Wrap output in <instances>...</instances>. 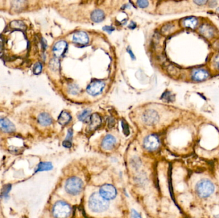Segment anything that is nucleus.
I'll return each instance as SVG.
<instances>
[{
  "label": "nucleus",
  "instance_id": "nucleus-1",
  "mask_svg": "<svg viewBox=\"0 0 219 218\" xmlns=\"http://www.w3.org/2000/svg\"><path fill=\"white\" fill-rule=\"evenodd\" d=\"M89 209L94 213H103L109 207V203L99 192H94L89 200Z\"/></svg>",
  "mask_w": 219,
  "mask_h": 218
},
{
  "label": "nucleus",
  "instance_id": "nucleus-2",
  "mask_svg": "<svg viewBox=\"0 0 219 218\" xmlns=\"http://www.w3.org/2000/svg\"><path fill=\"white\" fill-rule=\"evenodd\" d=\"M83 189V182L80 178L71 177L65 182V189L66 192L71 195H77Z\"/></svg>",
  "mask_w": 219,
  "mask_h": 218
},
{
  "label": "nucleus",
  "instance_id": "nucleus-3",
  "mask_svg": "<svg viewBox=\"0 0 219 218\" xmlns=\"http://www.w3.org/2000/svg\"><path fill=\"white\" fill-rule=\"evenodd\" d=\"M71 207L64 201H58L53 207V214L55 218H67L71 213Z\"/></svg>",
  "mask_w": 219,
  "mask_h": 218
},
{
  "label": "nucleus",
  "instance_id": "nucleus-4",
  "mask_svg": "<svg viewBox=\"0 0 219 218\" xmlns=\"http://www.w3.org/2000/svg\"><path fill=\"white\" fill-rule=\"evenodd\" d=\"M215 191V186L211 181L206 179L201 180L196 185V191L201 198H207L211 196Z\"/></svg>",
  "mask_w": 219,
  "mask_h": 218
},
{
  "label": "nucleus",
  "instance_id": "nucleus-5",
  "mask_svg": "<svg viewBox=\"0 0 219 218\" xmlns=\"http://www.w3.org/2000/svg\"><path fill=\"white\" fill-rule=\"evenodd\" d=\"M99 194L106 200H113L117 196V190L114 185L104 184L100 188Z\"/></svg>",
  "mask_w": 219,
  "mask_h": 218
},
{
  "label": "nucleus",
  "instance_id": "nucleus-6",
  "mask_svg": "<svg viewBox=\"0 0 219 218\" xmlns=\"http://www.w3.org/2000/svg\"><path fill=\"white\" fill-rule=\"evenodd\" d=\"M143 147L149 151L157 150L160 147V140L158 136L154 134L147 136L143 141Z\"/></svg>",
  "mask_w": 219,
  "mask_h": 218
},
{
  "label": "nucleus",
  "instance_id": "nucleus-7",
  "mask_svg": "<svg viewBox=\"0 0 219 218\" xmlns=\"http://www.w3.org/2000/svg\"><path fill=\"white\" fill-rule=\"evenodd\" d=\"M142 120L148 126H153L159 120V116L157 112L153 109H147L142 115Z\"/></svg>",
  "mask_w": 219,
  "mask_h": 218
},
{
  "label": "nucleus",
  "instance_id": "nucleus-8",
  "mask_svg": "<svg viewBox=\"0 0 219 218\" xmlns=\"http://www.w3.org/2000/svg\"><path fill=\"white\" fill-rule=\"evenodd\" d=\"M105 84L99 81H96L91 83L87 87V92L92 96H96L101 93L104 88Z\"/></svg>",
  "mask_w": 219,
  "mask_h": 218
},
{
  "label": "nucleus",
  "instance_id": "nucleus-9",
  "mask_svg": "<svg viewBox=\"0 0 219 218\" xmlns=\"http://www.w3.org/2000/svg\"><path fill=\"white\" fill-rule=\"evenodd\" d=\"M0 130L6 133H12L16 130V127L7 118L0 116Z\"/></svg>",
  "mask_w": 219,
  "mask_h": 218
},
{
  "label": "nucleus",
  "instance_id": "nucleus-10",
  "mask_svg": "<svg viewBox=\"0 0 219 218\" xmlns=\"http://www.w3.org/2000/svg\"><path fill=\"white\" fill-rule=\"evenodd\" d=\"M73 42L80 45H85L89 41V36L84 32H78L72 36Z\"/></svg>",
  "mask_w": 219,
  "mask_h": 218
},
{
  "label": "nucleus",
  "instance_id": "nucleus-11",
  "mask_svg": "<svg viewBox=\"0 0 219 218\" xmlns=\"http://www.w3.org/2000/svg\"><path fill=\"white\" fill-rule=\"evenodd\" d=\"M67 48V43L64 40H60L55 43L53 51L57 57H60L64 54Z\"/></svg>",
  "mask_w": 219,
  "mask_h": 218
},
{
  "label": "nucleus",
  "instance_id": "nucleus-12",
  "mask_svg": "<svg viewBox=\"0 0 219 218\" xmlns=\"http://www.w3.org/2000/svg\"><path fill=\"white\" fill-rule=\"evenodd\" d=\"M116 144V139L114 136L108 134L106 136L102 141V147L104 150L110 151L113 148Z\"/></svg>",
  "mask_w": 219,
  "mask_h": 218
},
{
  "label": "nucleus",
  "instance_id": "nucleus-13",
  "mask_svg": "<svg viewBox=\"0 0 219 218\" xmlns=\"http://www.w3.org/2000/svg\"><path fill=\"white\" fill-rule=\"evenodd\" d=\"M208 72L203 69H196L192 72V78L196 81H203L208 78Z\"/></svg>",
  "mask_w": 219,
  "mask_h": 218
},
{
  "label": "nucleus",
  "instance_id": "nucleus-14",
  "mask_svg": "<svg viewBox=\"0 0 219 218\" xmlns=\"http://www.w3.org/2000/svg\"><path fill=\"white\" fill-rule=\"evenodd\" d=\"M89 130H94L96 129L101 123V118L97 113H94L91 115L89 122Z\"/></svg>",
  "mask_w": 219,
  "mask_h": 218
},
{
  "label": "nucleus",
  "instance_id": "nucleus-15",
  "mask_svg": "<svg viewBox=\"0 0 219 218\" xmlns=\"http://www.w3.org/2000/svg\"><path fill=\"white\" fill-rule=\"evenodd\" d=\"M38 122L42 126H48L52 123L53 120L49 114L42 113L38 116Z\"/></svg>",
  "mask_w": 219,
  "mask_h": 218
},
{
  "label": "nucleus",
  "instance_id": "nucleus-16",
  "mask_svg": "<svg viewBox=\"0 0 219 218\" xmlns=\"http://www.w3.org/2000/svg\"><path fill=\"white\" fill-rule=\"evenodd\" d=\"M199 32L206 38H210L214 34V29L210 25L205 24L200 27Z\"/></svg>",
  "mask_w": 219,
  "mask_h": 218
},
{
  "label": "nucleus",
  "instance_id": "nucleus-17",
  "mask_svg": "<svg viewBox=\"0 0 219 218\" xmlns=\"http://www.w3.org/2000/svg\"><path fill=\"white\" fill-rule=\"evenodd\" d=\"M10 26L12 29H15L16 31H20V32H23L26 29V25L25 23L22 21H13L10 23Z\"/></svg>",
  "mask_w": 219,
  "mask_h": 218
},
{
  "label": "nucleus",
  "instance_id": "nucleus-18",
  "mask_svg": "<svg viewBox=\"0 0 219 218\" xmlns=\"http://www.w3.org/2000/svg\"><path fill=\"white\" fill-rule=\"evenodd\" d=\"M71 120V116L66 111H62L58 118V122L62 126H65Z\"/></svg>",
  "mask_w": 219,
  "mask_h": 218
},
{
  "label": "nucleus",
  "instance_id": "nucleus-19",
  "mask_svg": "<svg viewBox=\"0 0 219 218\" xmlns=\"http://www.w3.org/2000/svg\"><path fill=\"white\" fill-rule=\"evenodd\" d=\"M104 14L101 10H96L92 12L91 14V19L95 22H100L104 20Z\"/></svg>",
  "mask_w": 219,
  "mask_h": 218
},
{
  "label": "nucleus",
  "instance_id": "nucleus-20",
  "mask_svg": "<svg viewBox=\"0 0 219 218\" xmlns=\"http://www.w3.org/2000/svg\"><path fill=\"white\" fill-rule=\"evenodd\" d=\"M53 165L49 162H41L37 166V169L35 170V173L44 171H49L53 169Z\"/></svg>",
  "mask_w": 219,
  "mask_h": 218
},
{
  "label": "nucleus",
  "instance_id": "nucleus-21",
  "mask_svg": "<svg viewBox=\"0 0 219 218\" xmlns=\"http://www.w3.org/2000/svg\"><path fill=\"white\" fill-rule=\"evenodd\" d=\"M197 24V20L195 17H189L187 18L183 21V25L185 27L195 28Z\"/></svg>",
  "mask_w": 219,
  "mask_h": 218
},
{
  "label": "nucleus",
  "instance_id": "nucleus-22",
  "mask_svg": "<svg viewBox=\"0 0 219 218\" xmlns=\"http://www.w3.org/2000/svg\"><path fill=\"white\" fill-rule=\"evenodd\" d=\"M90 110L85 109L79 115L78 118L79 120L85 123H89L90 122Z\"/></svg>",
  "mask_w": 219,
  "mask_h": 218
},
{
  "label": "nucleus",
  "instance_id": "nucleus-23",
  "mask_svg": "<svg viewBox=\"0 0 219 218\" xmlns=\"http://www.w3.org/2000/svg\"><path fill=\"white\" fill-rule=\"evenodd\" d=\"M12 189V185L10 184H6L3 186V188L2 189V193H1V196L2 198H7L9 197V193L10 191Z\"/></svg>",
  "mask_w": 219,
  "mask_h": 218
},
{
  "label": "nucleus",
  "instance_id": "nucleus-24",
  "mask_svg": "<svg viewBox=\"0 0 219 218\" xmlns=\"http://www.w3.org/2000/svg\"><path fill=\"white\" fill-rule=\"evenodd\" d=\"M49 65H50V67H51L53 71H57L59 69L60 64H59V61L56 58L52 59L51 61H50Z\"/></svg>",
  "mask_w": 219,
  "mask_h": 218
},
{
  "label": "nucleus",
  "instance_id": "nucleus-25",
  "mask_svg": "<svg viewBox=\"0 0 219 218\" xmlns=\"http://www.w3.org/2000/svg\"><path fill=\"white\" fill-rule=\"evenodd\" d=\"M12 3H14L13 5H12V7L14 9V10H17V9L21 10L24 7V5L26 3V2H23V1L13 2Z\"/></svg>",
  "mask_w": 219,
  "mask_h": 218
},
{
  "label": "nucleus",
  "instance_id": "nucleus-26",
  "mask_svg": "<svg viewBox=\"0 0 219 218\" xmlns=\"http://www.w3.org/2000/svg\"><path fill=\"white\" fill-rule=\"evenodd\" d=\"M42 69V64L40 63V62H37L34 65V72L35 74H39Z\"/></svg>",
  "mask_w": 219,
  "mask_h": 218
},
{
  "label": "nucleus",
  "instance_id": "nucleus-27",
  "mask_svg": "<svg viewBox=\"0 0 219 218\" xmlns=\"http://www.w3.org/2000/svg\"><path fill=\"white\" fill-rule=\"evenodd\" d=\"M122 127L123 129V131H124V134L128 136L129 133V127H128L127 123L124 120L122 121Z\"/></svg>",
  "mask_w": 219,
  "mask_h": 218
},
{
  "label": "nucleus",
  "instance_id": "nucleus-28",
  "mask_svg": "<svg viewBox=\"0 0 219 218\" xmlns=\"http://www.w3.org/2000/svg\"><path fill=\"white\" fill-rule=\"evenodd\" d=\"M136 3H137V5H138L139 7L142 8V9L146 8L149 5V2L146 1V0H144V1H138Z\"/></svg>",
  "mask_w": 219,
  "mask_h": 218
},
{
  "label": "nucleus",
  "instance_id": "nucleus-29",
  "mask_svg": "<svg viewBox=\"0 0 219 218\" xmlns=\"http://www.w3.org/2000/svg\"><path fill=\"white\" fill-rule=\"evenodd\" d=\"M72 135H73L72 129H70L69 130H68V133H67V135L65 140L71 141V140H72Z\"/></svg>",
  "mask_w": 219,
  "mask_h": 218
},
{
  "label": "nucleus",
  "instance_id": "nucleus-30",
  "mask_svg": "<svg viewBox=\"0 0 219 218\" xmlns=\"http://www.w3.org/2000/svg\"><path fill=\"white\" fill-rule=\"evenodd\" d=\"M131 217L132 218H142L140 214L135 210H132L131 211Z\"/></svg>",
  "mask_w": 219,
  "mask_h": 218
},
{
  "label": "nucleus",
  "instance_id": "nucleus-31",
  "mask_svg": "<svg viewBox=\"0 0 219 218\" xmlns=\"http://www.w3.org/2000/svg\"><path fill=\"white\" fill-rule=\"evenodd\" d=\"M163 98L165 99L167 101H172V100L171 99L172 98V96H171V94L169 93V92H165L164 95H163Z\"/></svg>",
  "mask_w": 219,
  "mask_h": 218
},
{
  "label": "nucleus",
  "instance_id": "nucleus-32",
  "mask_svg": "<svg viewBox=\"0 0 219 218\" xmlns=\"http://www.w3.org/2000/svg\"><path fill=\"white\" fill-rule=\"evenodd\" d=\"M103 29V30L105 31V32H107L108 33H111L112 32H114V31L115 30V28H114L111 26H106Z\"/></svg>",
  "mask_w": 219,
  "mask_h": 218
},
{
  "label": "nucleus",
  "instance_id": "nucleus-33",
  "mask_svg": "<svg viewBox=\"0 0 219 218\" xmlns=\"http://www.w3.org/2000/svg\"><path fill=\"white\" fill-rule=\"evenodd\" d=\"M115 125V120L113 118H108V127L109 128H111L113 127Z\"/></svg>",
  "mask_w": 219,
  "mask_h": 218
},
{
  "label": "nucleus",
  "instance_id": "nucleus-34",
  "mask_svg": "<svg viewBox=\"0 0 219 218\" xmlns=\"http://www.w3.org/2000/svg\"><path fill=\"white\" fill-rule=\"evenodd\" d=\"M62 145H63V146L65 148H71L72 146V143H71V141H70L65 140V141H64L63 143H62Z\"/></svg>",
  "mask_w": 219,
  "mask_h": 218
},
{
  "label": "nucleus",
  "instance_id": "nucleus-35",
  "mask_svg": "<svg viewBox=\"0 0 219 218\" xmlns=\"http://www.w3.org/2000/svg\"><path fill=\"white\" fill-rule=\"evenodd\" d=\"M214 65L217 69H219V54L215 58Z\"/></svg>",
  "mask_w": 219,
  "mask_h": 218
},
{
  "label": "nucleus",
  "instance_id": "nucleus-36",
  "mask_svg": "<svg viewBox=\"0 0 219 218\" xmlns=\"http://www.w3.org/2000/svg\"><path fill=\"white\" fill-rule=\"evenodd\" d=\"M70 93H72V94H76L78 93V88L77 87H75L74 85H72L71 87H70Z\"/></svg>",
  "mask_w": 219,
  "mask_h": 218
},
{
  "label": "nucleus",
  "instance_id": "nucleus-37",
  "mask_svg": "<svg viewBox=\"0 0 219 218\" xmlns=\"http://www.w3.org/2000/svg\"><path fill=\"white\" fill-rule=\"evenodd\" d=\"M172 29V26L170 25H166L162 28V32H168V31Z\"/></svg>",
  "mask_w": 219,
  "mask_h": 218
},
{
  "label": "nucleus",
  "instance_id": "nucleus-38",
  "mask_svg": "<svg viewBox=\"0 0 219 218\" xmlns=\"http://www.w3.org/2000/svg\"><path fill=\"white\" fill-rule=\"evenodd\" d=\"M206 2H207L206 1H195L194 2V3L197 4L198 5H202L203 4H205Z\"/></svg>",
  "mask_w": 219,
  "mask_h": 218
},
{
  "label": "nucleus",
  "instance_id": "nucleus-39",
  "mask_svg": "<svg viewBox=\"0 0 219 218\" xmlns=\"http://www.w3.org/2000/svg\"><path fill=\"white\" fill-rule=\"evenodd\" d=\"M128 53H129V54L131 55V57L133 59H135V56H134L133 53H132V51H131V49H128Z\"/></svg>",
  "mask_w": 219,
  "mask_h": 218
},
{
  "label": "nucleus",
  "instance_id": "nucleus-40",
  "mask_svg": "<svg viewBox=\"0 0 219 218\" xmlns=\"http://www.w3.org/2000/svg\"><path fill=\"white\" fill-rule=\"evenodd\" d=\"M2 49H3V45L2 43H0V52L2 51Z\"/></svg>",
  "mask_w": 219,
  "mask_h": 218
},
{
  "label": "nucleus",
  "instance_id": "nucleus-41",
  "mask_svg": "<svg viewBox=\"0 0 219 218\" xmlns=\"http://www.w3.org/2000/svg\"><path fill=\"white\" fill-rule=\"evenodd\" d=\"M217 12H218V14H219V8H218V9H217Z\"/></svg>",
  "mask_w": 219,
  "mask_h": 218
}]
</instances>
